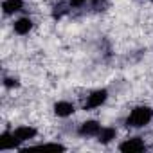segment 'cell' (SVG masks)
I'll list each match as a JSON object with an SVG mask.
<instances>
[{"label":"cell","mask_w":153,"mask_h":153,"mask_svg":"<svg viewBox=\"0 0 153 153\" xmlns=\"http://www.w3.org/2000/svg\"><path fill=\"white\" fill-rule=\"evenodd\" d=\"M106 99H108V90H106V88H97V90H94V92H90V94L87 96V101H85L83 108H85V110L99 108V106H103V105L106 103Z\"/></svg>","instance_id":"7a4b0ae2"},{"label":"cell","mask_w":153,"mask_h":153,"mask_svg":"<svg viewBox=\"0 0 153 153\" xmlns=\"http://www.w3.org/2000/svg\"><path fill=\"white\" fill-rule=\"evenodd\" d=\"M85 2H88V0H68V6L70 7H81Z\"/></svg>","instance_id":"4fadbf2b"},{"label":"cell","mask_w":153,"mask_h":153,"mask_svg":"<svg viewBox=\"0 0 153 153\" xmlns=\"http://www.w3.org/2000/svg\"><path fill=\"white\" fill-rule=\"evenodd\" d=\"M101 128H103V126H101L99 121H96V119H88V121H85V123L79 124L78 133H79L81 137H97L99 131H101Z\"/></svg>","instance_id":"277c9868"},{"label":"cell","mask_w":153,"mask_h":153,"mask_svg":"<svg viewBox=\"0 0 153 153\" xmlns=\"http://www.w3.org/2000/svg\"><path fill=\"white\" fill-rule=\"evenodd\" d=\"M15 148H20V144L16 142L13 131H4L0 135V151H6V149H15Z\"/></svg>","instance_id":"9c48e42d"},{"label":"cell","mask_w":153,"mask_h":153,"mask_svg":"<svg viewBox=\"0 0 153 153\" xmlns=\"http://www.w3.org/2000/svg\"><path fill=\"white\" fill-rule=\"evenodd\" d=\"M4 87L6 88H18L20 81L16 78H9V76H6V78H4Z\"/></svg>","instance_id":"7c38bea8"},{"label":"cell","mask_w":153,"mask_h":153,"mask_svg":"<svg viewBox=\"0 0 153 153\" xmlns=\"http://www.w3.org/2000/svg\"><path fill=\"white\" fill-rule=\"evenodd\" d=\"M115 137H117V130H115V128H112V126H103L101 131H99V135H97V140H99L101 144H110Z\"/></svg>","instance_id":"30bf717a"},{"label":"cell","mask_w":153,"mask_h":153,"mask_svg":"<svg viewBox=\"0 0 153 153\" xmlns=\"http://www.w3.org/2000/svg\"><path fill=\"white\" fill-rule=\"evenodd\" d=\"M151 119H153V110L146 105H139V106L130 110L124 124L128 128H144L151 123Z\"/></svg>","instance_id":"6da1fadb"},{"label":"cell","mask_w":153,"mask_h":153,"mask_svg":"<svg viewBox=\"0 0 153 153\" xmlns=\"http://www.w3.org/2000/svg\"><path fill=\"white\" fill-rule=\"evenodd\" d=\"M144 149H146V142L142 140V137H130L119 144V151H124V153H139Z\"/></svg>","instance_id":"3957f363"},{"label":"cell","mask_w":153,"mask_h":153,"mask_svg":"<svg viewBox=\"0 0 153 153\" xmlns=\"http://www.w3.org/2000/svg\"><path fill=\"white\" fill-rule=\"evenodd\" d=\"M11 131H13V135H15V139H16V142H18L20 146L38 135V130H36L34 126H18V128H15V130H11Z\"/></svg>","instance_id":"5b68a950"},{"label":"cell","mask_w":153,"mask_h":153,"mask_svg":"<svg viewBox=\"0 0 153 153\" xmlns=\"http://www.w3.org/2000/svg\"><path fill=\"white\" fill-rule=\"evenodd\" d=\"M22 9H24V0H4L2 2V13L6 16L20 13Z\"/></svg>","instance_id":"ba28073f"},{"label":"cell","mask_w":153,"mask_h":153,"mask_svg":"<svg viewBox=\"0 0 153 153\" xmlns=\"http://www.w3.org/2000/svg\"><path fill=\"white\" fill-rule=\"evenodd\" d=\"M34 149H54V151H65V146H63V144H58V142H47V144L34 146Z\"/></svg>","instance_id":"8fae6325"},{"label":"cell","mask_w":153,"mask_h":153,"mask_svg":"<svg viewBox=\"0 0 153 153\" xmlns=\"http://www.w3.org/2000/svg\"><path fill=\"white\" fill-rule=\"evenodd\" d=\"M33 27H34V24H33V20H31L29 16H22V18L15 20V24H13V31H15L16 34H20V36L29 34V33L33 31Z\"/></svg>","instance_id":"8992f818"},{"label":"cell","mask_w":153,"mask_h":153,"mask_svg":"<svg viewBox=\"0 0 153 153\" xmlns=\"http://www.w3.org/2000/svg\"><path fill=\"white\" fill-rule=\"evenodd\" d=\"M76 112V106H74V103H70V101H58L56 105H54V114L58 115V117H70L72 114Z\"/></svg>","instance_id":"52a82bcc"}]
</instances>
